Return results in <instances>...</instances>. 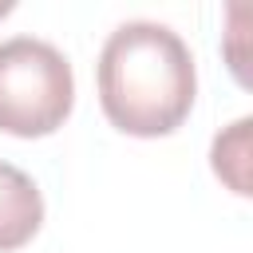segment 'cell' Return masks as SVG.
Instances as JSON below:
<instances>
[{
	"label": "cell",
	"instance_id": "1",
	"mask_svg": "<svg viewBox=\"0 0 253 253\" xmlns=\"http://www.w3.org/2000/svg\"><path fill=\"white\" fill-rule=\"evenodd\" d=\"M103 115L138 138H158L182 126L198 95V71L186 40L154 20L119 24L99 51Z\"/></svg>",
	"mask_w": 253,
	"mask_h": 253
},
{
	"label": "cell",
	"instance_id": "2",
	"mask_svg": "<svg viewBox=\"0 0 253 253\" xmlns=\"http://www.w3.org/2000/svg\"><path fill=\"white\" fill-rule=\"evenodd\" d=\"M75 103L67 55L36 36L0 40V130L40 138L63 126Z\"/></svg>",
	"mask_w": 253,
	"mask_h": 253
},
{
	"label": "cell",
	"instance_id": "3",
	"mask_svg": "<svg viewBox=\"0 0 253 253\" xmlns=\"http://www.w3.org/2000/svg\"><path fill=\"white\" fill-rule=\"evenodd\" d=\"M43 225V194L40 186L12 162L0 158V253L20 249Z\"/></svg>",
	"mask_w": 253,
	"mask_h": 253
},
{
	"label": "cell",
	"instance_id": "4",
	"mask_svg": "<svg viewBox=\"0 0 253 253\" xmlns=\"http://www.w3.org/2000/svg\"><path fill=\"white\" fill-rule=\"evenodd\" d=\"M249 119H237L225 134L213 138V170L241 198L249 194Z\"/></svg>",
	"mask_w": 253,
	"mask_h": 253
},
{
	"label": "cell",
	"instance_id": "5",
	"mask_svg": "<svg viewBox=\"0 0 253 253\" xmlns=\"http://www.w3.org/2000/svg\"><path fill=\"white\" fill-rule=\"evenodd\" d=\"M12 8H16V4H12V0H0V16H8V12H12Z\"/></svg>",
	"mask_w": 253,
	"mask_h": 253
}]
</instances>
